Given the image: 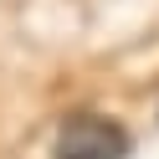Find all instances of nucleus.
<instances>
[{
	"instance_id": "1",
	"label": "nucleus",
	"mask_w": 159,
	"mask_h": 159,
	"mask_svg": "<svg viewBox=\"0 0 159 159\" xmlns=\"http://www.w3.org/2000/svg\"><path fill=\"white\" fill-rule=\"evenodd\" d=\"M128 134L103 113H72L57 128L52 159H128Z\"/></svg>"
}]
</instances>
